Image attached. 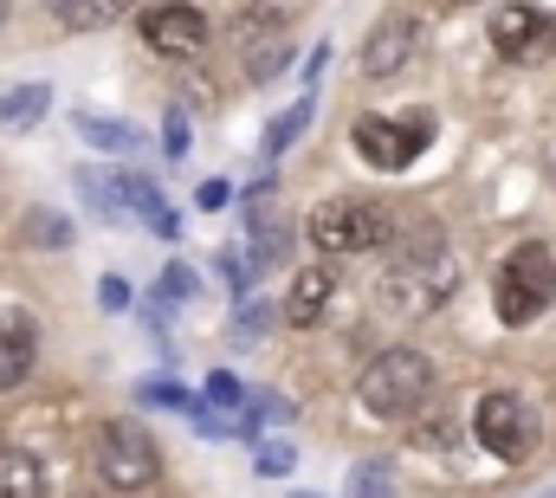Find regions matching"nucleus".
<instances>
[{
	"label": "nucleus",
	"mask_w": 556,
	"mask_h": 498,
	"mask_svg": "<svg viewBox=\"0 0 556 498\" xmlns=\"http://www.w3.org/2000/svg\"><path fill=\"white\" fill-rule=\"evenodd\" d=\"M453 291H459V265H453V252H446V240H440L433 227L408 234L402 247L389 252L382 285H376L382 311H395V318H427V311H440Z\"/></svg>",
	"instance_id": "nucleus-1"
},
{
	"label": "nucleus",
	"mask_w": 556,
	"mask_h": 498,
	"mask_svg": "<svg viewBox=\"0 0 556 498\" xmlns=\"http://www.w3.org/2000/svg\"><path fill=\"white\" fill-rule=\"evenodd\" d=\"M433 395V363L420 350H382L369 370L356 375V401L376 414V421H415Z\"/></svg>",
	"instance_id": "nucleus-2"
},
{
	"label": "nucleus",
	"mask_w": 556,
	"mask_h": 498,
	"mask_svg": "<svg viewBox=\"0 0 556 498\" xmlns=\"http://www.w3.org/2000/svg\"><path fill=\"white\" fill-rule=\"evenodd\" d=\"M492 304H498V324H531V318H544L556 304V252L544 247V240L511 247L505 265H498Z\"/></svg>",
	"instance_id": "nucleus-3"
},
{
	"label": "nucleus",
	"mask_w": 556,
	"mask_h": 498,
	"mask_svg": "<svg viewBox=\"0 0 556 498\" xmlns=\"http://www.w3.org/2000/svg\"><path fill=\"white\" fill-rule=\"evenodd\" d=\"M304 234H311L317 252H369L395 234V214L382 201H369V195H337L304 221Z\"/></svg>",
	"instance_id": "nucleus-4"
},
{
	"label": "nucleus",
	"mask_w": 556,
	"mask_h": 498,
	"mask_svg": "<svg viewBox=\"0 0 556 498\" xmlns=\"http://www.w3.org/2000/svg\"><path fill=\"white\" fill-rule=\"evenodd\" d=\"M472 434H479V447H485L492 460H505V466H525V460L538 453V414H531V401L511 395V388L479 395V408H472Z\"/></svg>",
	"instance_id": "nucleus-5"
},
{
	"label": "nucleus",
	"mask_w": 556,
	"mask_h": 498,
	"mask_svg": "<svg viewBox=\"0 0 556 498\" xmlns=\"http://www.w3.org/2000/svg\"><path fill=\"white\" fill-rule=\"evenodd\" d=\"M98 480L111 493H149L162 480V453H155L149 427H137V421H104V434H98Z\"/></svg>",
	"instance_id": "nucleus-6"
},
{
	"label": "nucleus",
	"mask_w": 556,
	"mask_h": 498,
	"mask_svg": "<svg viewBox=\"0 0 556 498\" xmlns=\"http://www.w3.org/2000/svg\"><path fill=\"white\" fill-rule=\"evenodd\" d=\"M356 155L369 162V169H382V175H395V169H408L420 149L433 142V111H395V117H356Z\"/></svg>",
	"instance_id": "nucleus-7"
},
{
	"label": "nucleus",
	"mask_w": 556,
	"mask_h": 498,
	"mask_svg": "<svg viewBox=\"0 0 556 498\" xmlns=\"http://www.w3.org/2000/svg\"><path fill=\"white\" fill-rule=\"evenodd\" d=\"M492 46H498L511 65H544L551 46H556V20L544 7H531V0H511V7L492 13Z\"/></svg>",
	"instance_id": "nucleus-8"
},
{
	"label": "nucleus",
	"mask_w": 556,
	"mask_h": 498,
	"mask_svg": "<svg viewBox=\"0 0 556 498\" xmlns=\"http://www.w3.org/2000/svg\"><path fill=\"white\" fill-rule=\"evenodd\" d=\"M142 46L162 52V59H194L207 46V13L194 0H162L142 13Z\"/></svg>",
	"instance_id": "nucleus-9"
},
{
	"label": "nucleus",
	"mask_w": 556,
	"mask_h": 498,
	"mask_svg": "<svg viewBox=\"0 0 556 498\" xmlns=\"http://www.w3.org/2000/svg\"><path fill=\"white\" fill-rule=\"evenodd\" d=\"M285 252H291V221L273 214V182H260V188H247V259H253V278L285 265Z\"/></svg>",
	"instance_id": "nucleus-10"
},
{
	"label": "nucleus",
	"mask_w": 556,
	"mask_h": 498,
	"mask_svg": "<svg viewBox=\"0 0 556 498\" xmlns=\"http://www.w3.org/2000/svg\"><path fill=\"white\" fill-rule=\"evenodd\" d=\"M233 46H240V59H247V78H253V85H273L278 72L291 65V39L278 33L273 13H240V20H233Z\"/></svg>",
	"instance_id": "nucleus-11"
},
{
	"label": "nucleus",
	"mask_w": 556,
	"mask_h": 498,
	"mask_svg": "<svg viewBox=\"0 0 556 498\" xmlns=\"http://www.w3.org/2000/svg\"><path fill=\"white\" fill-rule=\"evenodd\" d=\"M415 52H420V20L415 13H389V20L363 39V72H369V78H395Z\"/></svg>",
	"instance_id": "nucleus-12"
},
{
	"label": "nucleus",
	"mask_w": 556,
	"mask_h": 498,
	"mask_svg": "<svg viewBox=\"0 0 556 498\" xmlns=\"http://www.w3.org/2000/svg\"><path fill=\"white\" fill-rule=\"evenodd\" d=\"M117 201H124V214L142 221L155 240H181V214L162 201V188H155L149 175H117Z\"/></svg>",
	"instance_id": "nucleus-13"
},
{
	"label": "nucleus",
	"mask_w": 556,
	"mask_h": 498,
	"mask_svg": "<svg viewBox=\"0 0 556 498\" xmlns=\"http://www.w3.org/2000/svg\"><path fill=\"white\" fill-rule=\"evenodd\" d=\"M330 291H337V272H330V265H304V272L291 278V291H285V324H291V331H311V324H324V311H330Z\"/></svg>",
	"instance_id": "nucleus-14"
},
{
	"label": "nucleus",
	"mask_w": 556,
	"mask_h": 498,
	"mask_svg": "<svg viewBox=\"0 0 556 498\" xmlns=\"http://www.w3.org/2000/svg\"><path fill=\"white\" fill-rule=\"evenodd\" d=\"M39 357V331L26 311H0V388H20Z\"/></svg>",
	"instance_id": "nucleus-15"
},
{
	"label": "nucleus",
	"mask_w": 556,
	"mask_h": 498,
	"mask_svg": "<svg viewBox=\"0 0 556 498\" xmlns=\"http://www.w3.org/2000/svg\"><path fill=\"white\" fill-rule=\"evenodd\" d=\"M72 129H78L91 149H111V155H130V149L142 142L137 124H124V117H104V111H78V117H72Z\"/></svg>",
	"instance_id": "nucleus-16"
},
{
	"label": "nucleus",
	"mask_w": 556,
	"mask_h": 498,
	"mask_svg": "<svg viewBox=\"0 0 556 498\" xmlns=\"http://www.w3.org/2000/svg\"><path fill=\"white\" fill-rule=\"evenodd\" d=\"M130 7H137V0H52L59 26H72V33H98V26H117Z\"/></svg>",
	"instance_id": "nucleus-17"
},
{
	"label": "nucleus",
	"mask_w": 556,
	"mask_h": 498,
	"mask_svg": "<svg viewBox=\"0 0 556 498\" xmlns=\"http://www.w3.org/2000/svg\"><path fill=\"white\" fill-rule=\"evenodd\" d=\"M52 111V85H13L0 91V129H33Z\"/></svg>",
	"instance_id": "nucleus-18"
},
{
	"label": "nucleus",
	"mask_w": 556,
	"mask_h": 498,
	"mask_svg": "<svg viewBox=\"0 0 556 498\" xmlns=\"http://www.w3.org/2000/svg\"><path fill=\"white\" fill-rule=\"evenodd\" d=\"M0 498H46V473L33 453H0Z\"/></svg>",
	"instance_id": "nucleus-19"
},
{
	"label": "nucleus",
	"mask_w": 556,
	"mask_h": 498,
	"mask_svg": "<svg viewBox=\"0 0 556 498\" xmlns=\"http://www.w3.org/2000/svg\"><path fill=\"white\" fill-rule=\"evenodd\" d=\"M311 117H317V98H311V91H304L291 111H278V124L266 129V162H278V155H285V149L304 136V124H311Z\"/></svg>",
	"instance_id": "nucleus-20"
},
{
	"label": "nucleus",
	"mask_w": 556,
	"mask_h": 498,
	"mask_svg": "<svg viewBox=\"0 0 556 498\" xmlns=\"http://www.w3.org/2000/svg\"><path fill=\"white\" fill-rule=\"evenodd\" d=\"M350 498H395V466L389 460H363L350 473Z\"/></svg>",
	"instance_id": "nucleus-21"
},
{
	"label": "nucleus",
	"mask_w": 556,
	"mask_h": 498,
	"mask_svg": "<svg viewBox=\"0 0 556 498\" xmlns=\"http://www.w3.org/2000/svg\"><path fill=\"white\" fill-rule=\"evenodd\" d=\"M26 240H33V247H72V221L52 214V208H33V214H26Z\"/></svg>",
	"instance_id": "nucleus-22"
},
{
	"label": "nucleus",
	"mask_w": 556,
	"mask_h": 498,
	"mask_svg": "<svg viewBox=\"0 0 556 498\" xmlns=\"http://www.w3.org/2000/svg\"><path fill=\"white\" fill-rule=\"evenodd\" d=\"M78 195H85L104 221H130V214H124V201H117V182H98V175L85 169V175H78Z\"/></svg>",
	"instance_id": "nucleus-23"
},
{
	"label": "nucleus",
	"mask_w": 556,
	"mask_h": 498,
	"mask_svg": "<svg viewBox=\"0 0 556 498\" xmlns=\"http://www.w3.org/2000/svg\"><path fill=\"white\" fill-rule=\"evenodd\" d=\"M194 298V265H162V285H155V304H188Z\"/></svg>",
	"instance_id": "nucleus-24"
},
{
	"label": "nucleus",
	"mask_w": 556,
	"mask_h": 498,
	"mask_svg": "<svg viewBox=\"0 0 556 498\" xmlns=\"http://www.w3.org/2000/svg\"><path fill=\"white\" fill-rule=\"evenodd\" d=\"M266 324H273V304L247 298V304L233 311V344H260V337H266Z\"/></svg>",
	"instance_id": "nucleus-25"
},
{
	"label": "nucleus",
	"mask_w": 556,
	"mask_h": 498,
	"mask_svg": "<svg viewBox=\"0 0 556 498\" xmlns=\"http://www.w3.org/2000/svg\"><path fill=\"white\" fill-rule=\"evenodd\" d=\"M137 401H142V408H175V414H188V408H194V395H188V388H175V382H142Z\"/></svg>",
	"instance_id": "nucleus-26"
},
{
	"label": "nucleus",
	"mask_w": 556,
	"mask_h": 498,
	"mask_svg": "<svg viewBox=\"0 0 556 498\" xmlns=\"http://www.w3.org/2000/svg\"><path fill=\"white\" fill-rule=\"evenodd\" d=\"M188 421H194V434H201V440H227V434H233V421H227L214 401H194V408H188Z\"/></svg>",
	"instance_id": "nucleus-27"
},
{
	"label": "nucleus",
	"mask_w": 556,
	"mask_h": 498,
	"mask_svg": "<svg viewBox=\"0 0 556 498\" xmlns=\"http://www.w3.org/2000/svg\"><path fill=\"white\" fill-rule=\"evenodd\" d=\"M207 401H214V408H220V414H227V408H247V388H240V375H207Z\"/></svg>",
	"instance_id": "nucleus-28"
},
{
	"label": "nucleus",
	"mask_w": 556,
	"mask_h": 498,
	"mask_svg": "<svg viewBox=\"0 0 556 498\" xmlns=\"http://www.w3.org/2000/svg\"><path fill=\"white\" fill-rule=\"evenodd\" d=\"M291 460H298V453H291L285 440H266V447H253V466H260L266 480H278V473H291Z\"/></svg>",
	"instance_id": "nucleus-29"
},
{
	"label": "nucleus",
	"mask_w": 556,
	"mask_h": 498,
	"mask_svg": "<svg viewBox=\"0 0 556 498\" xmlns=\"http://www.w3.org/2000/svg\"><path fill=\"white\" fill-rule=\"evenodd\" d=\"M162 149H168V155H188V117H181V111H168V124H162Z\"/></svg>",
	"instance_id": "nucleus-30"
},
{
	"label": "nucleus",
	"mask_w": 556,
	"mask_h": 498,
	"mask_svg": "<svg viewBox=\"0 0 556 498\" xmlns=\"http://www.w3.org/2000/svg\"><path fill=\"white\" fill-rule=\"evenodd\" d=\"M98 304H104V311H124V304H130V285H124V278L111 272V278L98 285Z\"/></svg>",
	"instance_id": "nucleus-31"
},
{
	"label": "nucleus",
	"mask_w": 556,
	"mask_h": 498,
	"mask_svg": "<svg viewBox=\"0 0 556 498\" xmlns=\"http://www.w3.org/2000/svg\"><path fill=\"white\" fill-rule=\"evenodd\" d=\"M194 201L214 214V208H227V201H233V188H227V182H201V195H194Z\"/></svg>",
	"instance_id": "nucleus-32"
},
{
	"label": "nucleus",
	"mask_w": 556,
	"mask_h": 498,
	"mask_svg": "<svg viewBox=\"0 0 556 498\" xmlns=\"http://www.w3.org/2000/svg\"><path fill=\"white\" fill-rule=\"evenodd\" d=\"M291 498H317V493H291Z\"/></svg>",
	"instance_id": "nucleus-33"
},
{
	"label": "nucleus",
	"mask_w": 556,
	"mask_h": 498,
	"mask_svg": "<svg viewBox=\"0 0 556 498\" xmlns=\"http://www.w3.org/2000/svg\"><path fill=\"white\" fill-rule=\"evenodd\" d=\"M551 498H556V493H551Z\"/></svg>",
	"instance_id": "nucleus-34"
}]
</instances>
